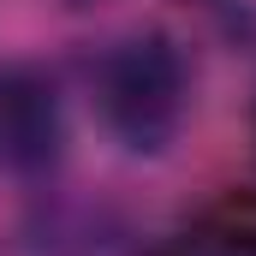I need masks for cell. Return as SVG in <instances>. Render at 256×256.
<instances>
[{
  "label": "cell",
  "instance_id": "6da1fadb",
  "mask_svg": "<svg viewBox=\"0 0 256 256\" xmlns=\"http://www.w3.org/2000/svg\"><path fill=\"white\" fill-rule=\"evenodd\" d=\"M102 131L126 155H167L191 120V60L167 30H120L84 60Z\"/></svg>",
  "mask_w": 256,
  "mask_h": 256
},
{
  "label": "cell",
  "instance_id": "7a4b0ae2",
  "mask_svg": "<svg viewBox=\"0 0 256 256\" xmlns=\"http://www.w3.org/2000/svg\"><path fill=\"white\" fill-rule=\"evenodd\" d=\"M66 149V108L42 66L6 60L0 66V173L42 179Z\"/></svg>",
  "mask_w": 256,
  "mask_h": 256
},
{
  "label": "cell",
  "instance_id": "3957f363",
  "mask_svg": "<svg viewBox=\"0 0 256 256\" xmlns=\"http://www.w3.org/2000/svg\"><path fill=\"white\" fill-rule=\"evenodd\" d=\"M161 256H256V208L226 202V208L202 214L196 226H185Z\"/></svg>",
  "mask_w": 256,
  "mask_h": 256
}]
</instances>
